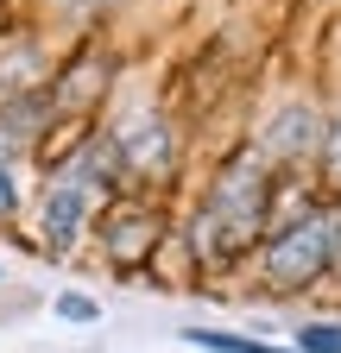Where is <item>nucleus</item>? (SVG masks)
<instances>
[{
	"mask_svg": "<svg viewBox=\"0 0 341 353\" xmlns=\"http://www.w3.org/2000/svg\"><path fill=\"white\" fill-rule=\"evenodd\" d=\"M89 202H95V183L82 170H70L64 183L51 190V202H45V240L51 246H70L82 234V221H89Z\"/></svg>",
	"mask_w": 341,
	"mask_h": 353,
	"instance_id": "3",
	"label": "nucleus"
},
{
	"mask_svg": "<svg viewBox=\"0 0 341 353\" xmlns=\"http://www.w3.org/2000/svg\"><path fill=\"white\" fill-rule=\"evenodd\" d=\"M64 13H76V19H89V13H101V7H114V0H57Z\"/></svg>",
	"mask_w": 341,
	"mask_h": 353,
	"instance_id": "9",
	"label": "nucleus"
},
{
	"mask_svg": "<svg viewBox=\"0 0 341 353\" xmlns=\"http://www.w3.org/2000/svg\"><path fill=\"white\" fill-rule=\"evenodd\" d=\"M260 221H266V164L260 158H234L215 176L202 214H196V246L208 259H234L240 246H253Z\"/></svg>",
	"mask_w": 341,
	"mask_h": 353,
	"instance_id": "1",
	"label": "nucleus"
},
{
	"mask_svg": "<svg viewBox=\"0 0 341 353\" xmlns=\"http://www.w3.org/2000/svg\"><path fill=\"white\" fill-rule=\"evenodd\" d=\"M304 139H310V114H304V108H291V114L272 120V152L291 158V152H304Z\"/></svg>",
	"mask_w": 341,
	"mask_h": 353,
	"instance_id": "5",
	"label": "nucleus"
},
{
	"mask_svg": "<svg viewBox=\"0 0 341 353\" xmlns=\"http://www.w3.org/2000/svg\"><path fill=\"white\" fill-rule=\"evenodd\" d=\"M190 347H208V353H284V347H266V341H246V334H222V328H184Z\"/></svg>",
	"mask_w": 341,
	"mask_h": 353,
	"instance_id": "4",
	"label": "nucleus"
},
{
	"mask_svg": "<svg viewBox=\"0 0 341 353\" xmlns=\"http://www.w3.org/2000/svg\"><path fill=\"white\" fill-rule=\"evenodd\" d=\"M13 208H19V190H13V176L0 170V214H13Z\"/></svg>",
	"mask_w": 341,
	"mask_h": 353,
	"instance_id": "10",
	"label": "nucleus"
},
{
	"mask_svg": "<svg viewBox=\"0 0 341 353\" xmlns=\"http://www.w3.org/2000/svg\"><path fill=\"white\" fill-rule=\"evenodd\" d=\"M322 170H329V183L341 190V114H335V126L322 132Z\"/></svg>",
	"mask_w": 341,
	"mask_h": 353,
	"instance_id": "8",
	"label": "nucleus"
},
{
	"mask_svg": "<svg viewBox=\"0 0 341 353\" xmlns=\"http://www.w3.org/2000/svg\"><path fill=\"white\" fill-rule=\"evenodd\" d=\"M335 234H341V221H329V214H304L297 228H284L266 246V284L272 290H310L335 259Z\"/></svg>",
	"mask_w": 341,
	"mask_h": 353,
	"instance_id": "2",
	"label": "nucleus"
},
{
	"mask_svg": "<svg viewBox=\"0 0 341 353\" xmlns=\"http://www.w3.org/2000/svg\"><path fill=\"white\" fill-rule=\"evenodd\" d=\"M297 353H341V322H310V328H297Z\"/></svg>",
	"mask_w": 341,
	"mask_h": 353,
	"instance_id": "6",
	"label": "nucleus"
},
{
	"mask_svg": "<svg viewBox=\"0 0 341 353\" xmlns=\"http://www.w3.org/2000/svg\"><path fill=\"white\" fill-rule=\"evenodd\" d=\"M57 316H64V322H95L101 309H95V296H82V290H64V296H57Z\"/></svg>",
	"mask_w": 341,
	"mask_h": 353,
	"instance_id": "7",
	"label": "nucleus"
}]
</instances>
